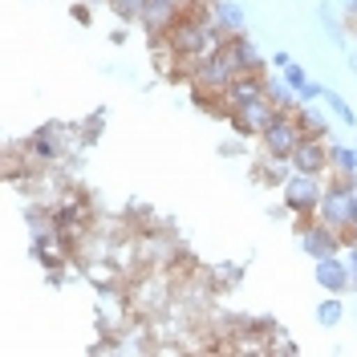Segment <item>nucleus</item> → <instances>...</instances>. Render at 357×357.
<instances>
[{
	"label": "nucleus",
	"mask_w": 357,
	"mask_h": 357,
	"mask_svg": "<svg viewBox=\"0 0 357 357\" xmlns=\"http://www.w3.org/2000/svg\"><path fill=\"white\" fill-rule=\"evenodd\" d=\"M349 244H354V248H357V231H354V236H349Z\"/></svg>",
	"instance_id": "c756f323"
},
{
	"label": "nucleus",
	"mask_w": 357,
	"mask_h": 357,
	"mask_svg": "<svg viewBox=\"0 0 357 357\" xmlns=\"http://www.w3.org/2000/svg\"><path fill=\"white\" fill-rule=\"evenodd\" d=\"M317 21H321V33H325V37H329L333 45H341V49L349 45V37H345L341 21L333 17V4H321V8H317Z\"/></svg>",
	"instance_id": "ddd939ff"
},
{
	"label": "nucleus",
	"mask_w": 357,
	"mask_h": 357,
	"mask_svg": "<svg viewBox=\"0 0 357 357\" xmlns=\"http://www.w3.org/2000/svg\"><path fill=\"white\" fill-rule=\"evenodd\" d=\"M231 77H236V66H231L227 53H220V57H211V61L191 69V89H199V93H223Z\"/></svg>",
	"instance_id": "423d86ee"
},
{
	"label": "nucleus",
	"mask_w": 357,
	"mask_h": 357,
	"mask_svg": "<svg viewBox=\"0 0 357 357\" xmlns=\"http://www.w3.org/2000/svg\"><path fill=\"white\" fill-rule=\"evenodd\" d=\"M337 8H345V13H357V0H337Z\"/></svg>",
	"instance_id": "bb28decb"
},
{
	"label": "nucleus",
	"mask_w": 357,
	"mask_h": 357,
	"mask_svg": "<svg viewBox=\"0 0 357 357\" xmlns=\"http://www.w3.org/2000/svg\"><path fill=\"white\" fill-rule=\"evenodd\" d=\"M312 276H317L321 289L333 292V296H341V292L354 284V268H349V260H341V256H325V260H317Z\"/></svg>",
	"instance_id": "6e6552de"
},
{
	"label": "nucleus",
	"mask_w": 357,
	"mask_h": 357,
	"mask_svg": "<svg viewBox=\"0 0 357 357\" xmlns=\"http://www.w3.org/2000/svg\"><path fill=\"white\" fill-rule=\"evenodd\" d=\"M220 155H223V158H236V155H244V146H240V138H227V142H220Z\"/></svg>",
	"instance_id": "5701e85b"
},
{
	"label": "nucleus",
	"mask_w": 357,
	"mask_h": 357,
	"mask_svg": "<svg viewBox=\"0 0 357 357\" xmlns=\"http://www.w3.org/2000/svg\"><path fill=\"white\" fill-rule=\"evenodd\" d=\"M276 118H280V110H276L268 98H256V102H248V106H240V110L227 114V126L240 134V138H260Z\"/></svg>",
	"instance_id": "f03ea898"
},
{
	"label": "nucleus",
	"mask_w": 357,
	"mask_h": 357,
	"mask_svg": "<svg viewBox=\"0 0 357 357\" xmlns=\"http://www.w3.org/2000/svg\"><path fill=\"white\" fill-rule=\"evenodd\" d=\"M292 61H296V57H292L289 49H280V53H272V66H276V69H289Z\"/></svg>",
	"instance_id": "b1692460"
},
{
	"label": "nucleus",
	"mask_w": 357,
	"mask_h": 357,
	"mask_svg": "<svg viewBox=\"0 0 357 357\" xmlns=\"http://www.w3.org/2000/svg\"><path fill=\"white\" fill-rule=\"evenodd\" d=\"M73 21H77V24H93V21H89V8H86V4H73Z\"/></svg>",
	"instance_id": "393cba45"
},
{
	"label": "nucleus",
	"mask_w": 357,
	"mask_h": 357,
	"mask_svg": "<svg viewBox=\"0 0 357 357\" xmlns=\"http://www.w3.org/2000/svg\"><path fill=\"white\" fill-rule=\"evenodd\" d=\"M264 82H268V73H236V77L227 82V89L220 93L227 114L248 106V102H256V98H264Z\"/></svg>",
	"instance_id": "0eeeda50"
},
{
	"label": "nucleus",
	"mask_w": 357,
	"mask_h": 357,
	"mask_svg": "<svg viewBox=\"0 0 357 357\" xmlns=\"http://www.w3.org/2000/svg\"><path fill=\"white\" fill-rule=\"evenodd\" d=\"M354 231H357V195H354ZM354 231H349V236H354Z\"/></svg>",
	"instance_id": "c85d7f7f"
},
{
	"label": "nucleus",
	"mask_w": 357,
	"mask_h": 357,
	"mask_svg": "<svg viewBox=\"0 0 357 357\" xmlns=\"http://www.w3.org/2000/svg\"><path fill=\"white\" fill-rule=\"evenodd\" d=\"M296 122H301V130L305 134H321V138H329V122H325V114L312 110V102H305L301 110H296Z\"/></svg>",
	"instance_id": "4468645a"
},
{
	"label": "nucleus",
	"mask_w": 357,
	"mask_h": 357,
	"mask_svg": "<svg viewBox=\"0 0 357 357\" xmlns=\"http://www.w3.org/2000/svg\"><path fill=\"white\" fill-rule=\"evenodd\" d=\"M345 244H349V240H345L341 231H333L329 223H321V220H305V227H301V252L309 256L312 264L325 260V256H337Z\"/></svg>",
	"instance_id": "7ed1b4c3"
},
{
	"label": "nucleus",
	"mask_w": 357,
	"mask_h": 357,
	"mask_svg": "<svg viewBox=\"0 0 357 357\" xmlns=\"http://www.w3.org/2000/svg\"><path fill=\"white\" fill-rule=\"evenodd\" d=\"M354 146H357V138H354Z\"/></svg>",
	"instance_id": "7c9ffc66"
},
{
	"label": "nucleus",
	"mask_w": 357,
	"mask_h": 357,
	"mask_svg": "<svg viewBox=\"0 0 357 357\" xmlns=\"http://www.w3.org/2000/svg\"><path fill=\"white\" fill-rule=\"evenodd\" d=\"M325 102H329V110H333V118L337 122H345V126H354L357 122V114H354V106L341 98V93H333V89H325Z\"/></svg>",
	"instance_id": "a211bd4d"
},
{
	"label": "nucleus",
	"mask_w": 357,
	"mask_h": 357,
	"mask_svg": "<svg viewBox=\"0 0 357 357\" xmlns=\"http://www.w3.org/2000/svg\"><path fill=\"white\" fill-rule=\"evenodd\" d=\"M296 354H301V345L292 341V333H284V329L276 325V329L268 333V357H296Z\"/></svg>",
	"instance_id": "dca6fc26"
},
{
	"label": "nucleus",
	"mask_w": 357,
	"mask_h": 357,
	"mask_svg": "<svg viewBox=\"0 0 357 357\" xmlns=\"http://www.w3.org/2000/svg\"><path fill=\"white\" fill-rule=\"evenodd\" d=\"M341 312H345L341 296H333V292H329V296L317 305V325H321V329H337V325H341Z\"/></svg>",
	"instance_id": "2eb2a0df"
},
{
	"label": "nucleus",
	"mask_w": 357,
	"mask_h": 357,
	"mask_svg": "<svg viewBox=\"0 0 357 357\" xmlns=\"http://www.w3.org/2000/svg\"><path fill=\"white\" fill-rule=\"evenodd\" d=\"M110 4V13L118 17V21H142V13H146V0H106Z\"/></svg>",
	"instance_id": "f3484780"
},
{
	"label": "nucleus",
	"mask_w": 357,
	"mask_h": 357,
	"mask_svg": "<svg viewBox=\"0 0 357 357\" xmlns=\"http://www.w3.org/2000/svg\"><path fill=\"white\" fill-rule=\"evenodd\" d=\"M211 276H215V289H231V284H240L244 264H215L211 268Z\"/></svg>",
	"instance_id": "6ab92c4d"
},
{
	"label": "nucleus",
	"mask_w": 357,
	"mask_h": 357,
	"mask_svg": "<svg viewBox=\"0 0 357 357\" xmlns=\"http://www.w3.org/2000/svg\"><path fill=\"white\" fill-rule=\"evenodd\" d=\"M280 77H284V86H289V89H301L305 82H309V73H305V69L296 66V61H292L289 69H280Z\"/></svg>",
	"instance_id": "412c9836"
},
{
	"label": "nucleus",
	"mask_w": 357,
	"mask_h": 357,
	"mask_svg": "<svg viewBox=\"0 0 357 357\" xmlns=\"http://www.w3.org/2000/svg\"><path fill=\"white\" fill-rule=\"evenodd\" d=\"M292 171H305V175H329V138L321 134H305L301 146L292 151Z\"/></svg>",
	"instance_id": "39448f33"
},
{
	"label": "nucleus",
	"mask_w": 357,
	"mask_h": 357,
	"mask_svg": "<svg viewBox=\"0 0 357 357\" xmlns=\"http://www.w3.org/2000/svg\"><path fill=\"white\" fill-rule=\"evenodd\" d=\"M280 195H284V207H289L292 215L312 220V215H317V207H321V199H325V183H321V175L292 171V175L284 178V187H280Z\"/></svg>",
	"instance_id": "f257e3e1"
},
{
	"label": "nucleus",
	"mask_w": 357,
	"mask_h": 357,
	"mask_svg": "<svg viewBox=\"0 0 357 357\" xmlns=\"http://www.w3.org/2000/svg\"><path fill=\"white\" fill-rule=\"evenodd\" d=\"M102 126H106V106L98 114H89L86 122H82V146H89V142H98V134H102Z\"/></svg>",
	"instance_id": "aec40b11"
},
{
	"label": "nucleus",
	"mask_w": 357,
	"mask_h": 357,
	"mask_svg": "<svg viewBox=\"0 0 357 357\" xmlns=\"http://www.w3.org/2000/svg\"><path fill=\"white\" fill-rule=\"evenodd\" d=\"M349 268H354V284H357V248H354V256H349Z\"/></svg>",
	"instance_id": "cd10ccee"
},
{
	"label": "nucleus",
	"mask_w": 357,
	"mask_h": 357,
	"mask_svg": "<svg viewBox=\"0 0 357 357\" xmlns=\"http://www.w3.org/2000/svg\"><path fill=\"white\" fill-rule=\"evenodd\" d=\"M110 45H126V29H122V24L110 33Z\"/></svg>",
	"instance_id": "a878e982"
},
{
	"label": "nucleus",
	"mask_w": 357,
	"mask_h": 357,
	"mask_svg": "<svg viewBox=\"0 0 357 357\" xmlns=\"http://www.w3.org/2000/svg\"><path fill=\"white\" fill-rule=\"evenodd\" d=\"M329 175H354L357 178V146L329 142Z\"/></svg>",
	"instance_id": "f8f14e48"
},
{
	"label": "nucleus",
	"mask_w": 357,
	"mask_h": 357,
	"mask_svg": "<svg viewBox=\"0 0 357 357\" xmlns=\"http://www.w3.org/2000/svg\"><path fill=\"white\" fill-rule=\"evenodd\" d=\"M211 8H215V24L223 33H248V13L240 0H211Z\"/></svg>",
	"instance_id": "9d476101"
},
{
	"label": "nucleus",
	"mask_w": 357,
	"mask_h": 357,
	"mask_svg": "<svg viewBox=\"0 0 357 357\" xmlns=\"http://www.w3.org/2000/svg\"><path fill=\"white\" fill-rule=\"evenodd\" d=\"M223 53L231 57L236 73H264V57H260V45L252 41L248 33H231Z\"/></svg>",
	"instance_id": "1a4fd4ad"
},
{
	"label": "nucleus",
	"mask_w": 357,
	"mask_h": 357,
	"mask_svg": "<svg viewBox=\"0 0 357 357\" xmlns=\"http://www.w3.org/2000/svg\"><path fill=\"white\" fill-rule=\"evenodd\" d=\"M301 138H305V130H301L296 114H280V118L260 134V146H264V155H276V158H289L292 162V151L301 146Z\"/></svg>",
	"instance_id": "20e7f679"
},
{
	"label": "nucleus",
	"mask_w": 357,
	"mask_h": 357,
	"mask_svg": "<svg viewBox=\"0 0 357 357\" xmlns=\"http://www.w3.org/2000/svg\"><path fill=\"white\" fill-rule=\"evenodd\" d=\"M325 89L329 86H321V82H305L296 93H301V102H325Z\"/></svg>",
	"instance_id": "4be33fe9"
},
{
	"label": "nucleus",
	"mask_w": 357,
	"mask_h": 357,
	"mask_svg": "<svg viewBox=\"0 0 357 357\" xmlns=\"http://www.w3.org/2000/svg\"><path fill=\"white\" fill-rule=\"evenodd\" d=\"M264 98L280 114H296V110H301V93L284 86V77H280V82H276V77H268V82H264Z\"/></svg>",
	"instance_id": "9b49d317"
}]
</instances>
